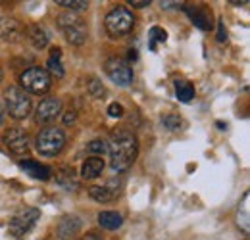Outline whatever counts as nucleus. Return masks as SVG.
<instances>
[{"mask_svg":"<svg viewBox=\"0 0 250 240\" xmlns=\"http://www.w3.org/2000/svg\"><path fill=\"white\" fill-rule=\"evenodd\" d=\"M108 154H110V165L114 171H127L135 163L137 154H139L137 137L125 129L116 131L110 139Z\"/></svg>","mask_w":250,"mask_h":240,"instance_id":"f257e3e1","label":"nucleus"},{"mask_svg":"<svg viewBox=\"0 0 250 240\" xmlns=\"http://www.w3.org/2000/svg\"><path fill=\"white\" fill-rule=\"evenodd\" d=\"M104 25H106V31H108V35L112 39H120V37H125V35H129L133 31V27H135V18H133V14L127 8L118 6V8H114L106 16Z\"/></svg>","mask_w":250,"mask_h":240,"instance_id":"f03ea898","label":"nucleus"},{"mask_svg":"<svg viewBox=\"0 0 250 240\" xmlns=\"http://www.w3.org/2000/svg\"><path fill=\"white\" fill-rule=\"evenodd\" d=\"M4 104L14 120H25L31 112V98L20 87H10L4 90Z\"/></svg>","mask_w":250,"mask_h":240,"instance_id":"7ed1b4c3","label":"nucleus"},{"mask_svg":"<svg viewBox=\"0 0 250 240\" xmlns=\"http://www.w3.org/2000/svg\"><path fill=\"white\" fill-rule=\"evenodd\" d=\"M35 144H37V150L42 156H56L62 152L63 144H65V135L58 127H46L37 135Z\"/></svg>","mask_w":250,"mask_h":240,"instance_id":"20e7f679","label":"nucleus"},{"mask_svg":"<svg viewBox=\"0 0 250 240\" xmlns=\"http://www.w3.org/2000/svg\"><path fill=\"white\" fill-rule=\"evenodd\" d=\"M20 83L21 87L27 90V92H33V94H44L48 92L50 85H52V79L48 75V71L44 67H37L33 65L29 69H25L20 77Z\"/></svg>","mask_w":250,"mask_h":240,"instance_id":"39448f33","label":"nucleus"},{"mask_svg":"<svg viewBox=\"0 0 250 240\" xmlns=\"http://www.w3.org/2000/svg\"><path fill=\"white\" fill-rule=\"evenodd\" d=\"M58 25L63 31L65 39L75 44V46H81L85 40H87V25L81 18L73 16V14H62L58 18Z\"/></svg>","mask_w":250,"mask_h":240,"instance_id":"423d86ee","label":"nucleus"},{"mask_svg":"<svg viewBox=\"0 0 250 240\" xmlns=\"http://www.w3.org/2000/svg\"><path fill=\"white\" fill-rule=\"evenodd\" d=\"M39 217H41V211L37 210V208H27V210L16 213L12 217V221H10V225H8L10 235L16 237V239H23L33 227H35V223L39 221Z\"/></svg>","mask_w":250,"mask_h":240,"instance_id":"0eeeda50","label":"nucleus"},{"mask_svg":"<svg viewBox=\"0 0 250 240\" xmlns=\"http://www.w3.org/2000/svg\"><path fill=\"white\" fill-rule=\"evenodd\" d=\"M104 69H106L108 77H110L116 85H120V87H127L129 83H133V69H131V65L125 60H122V58H110V60H106Z\"/></svg>","mask_w":250,"mask_h":240,"instance_id":"6e6552de","label":"nucleus"},{"mask_svg":"<svg viewBox=\"0 0 250 240\" xmlns=\"http://www.w3.org/2000/svg\"><path fill=\"white\" fill-rule=\"evenodd\" d=\"M4 144L10 148V152H14L16 156H23L29 152V140L27 135L21 129H10L4 135Z\"/></svg>","mask_w":250,"mask_h":240,"instance_id":"1a4fd4ad","label":"nucleus"},{"mask_svg":"<svg viewBox=\"0 0 250 240\" xmlns=\"http://www.w3.org/2000/svg\"><path fill=\"white\" fill-rule=\"evenodd\" d=\"M62 112V102L58 98H44L37 106V121L39 123H52Z\"/></svg>","mask_w":250,"mask_h":240,"instance_id":"9d476101","label":"nucleus"},{"mask_svg":"<svg viewBox=\"0 0 250 240\" xmlns=\"http://www.w3.org/2000/svg\"><path fill=\"white\" fill-rule=\"evenodd\" d=\"M79 229H81L79 217H75V215H65L62 221L58 223V227H56V237H58V240H69L79 233Z\"/></svg>","mask_w":250,"mask_h":240,"instance_id":"9b49d317","label":"nucleus"},{"mask_svg":"<svg viewBox=\"0 0 250 240\" xmlns=\"http://www.w3.org/2000/svg\"><path fill=\"white\" fill-rule=\"evenodd\" d=\"M185 12L188 14V18L192 20V23L202 31L212 29V14H208L206 8L200 6H185Z\"/></svg>","mask_w":250,"mask_h":240,"instance_id":"f8f14e48","label":"nucleus"},{"mask_svg":"<svg viewBox=\"0 0 250 240\" xmlns=\"http://www.w3.org/2000/svg\"><path fill=\"white\" fill-rule=\"evenodd\" d=\"M20 167L25 169L27 175H31L33 179H39V180H48L50 179V173H52L50 167H46V165H42V163H39L35 160H23V161H20Z\"/></svg>","mask_w":250,"mask_h":240,"instance_id":"ddd939ff","label":"nucleus"},{"mask_svg":"<svg viewBox=\"0 0 250 240\" xmlns=\"http://www.w3.org/2000/svg\"><path fill=\"white\" fill-rule=\"evenodd\" d=\"M0 37L8 42H16L20 40L21 37V25L16 21V20H10V18H4L0 21Z\"/></svg>","mask_w":250,"mask_h":240,"instance_id":"4468645a","label":"nucleus"},{"mask_svg":"<svg viewBox=\"0 0 250 240\" xmlns=\"http://www.w3.org/2000/svg\"><path fill=\"white\" fill-rule=\"evenodd\" d=\"M102 169H104V160L98 158V156H93V158H89V160L83 163V167H81V177H83V179H96V177L102 173Z\"/></svg>","mask_w":250,"mask_h":240,"instance_id":"2eb2a0df","label":"nucleus"},{"mask_svg":"<svg viewBox=\"0 0 250 240\" xmlns=\"http://www.w3.org/2000/svg\"><path fill=\"white\" fill-rule=\"evenodd\" d=\"M98 223H100V227H104L108 231H116V229L122 227L124 217L118 211H100L98 213Z\"/></svg>","mask_w":250,"mask_h":240,"instance_id":"dca6fc26","label":"nucleus"},{"mask_svg":"<svg viewBox=\"0 0 250 240\" xmlns=\"http://www.w3.org/2000/svg\"><path fill=\"white\" fill-rule=\"evenodd\" d=\"M52 54H50V58H48V61H46V67H48V75L52 73L54 77H63V67H62V61H60V58H62V50L60 48H52L50 50Z\"/></svg>","mask_w":250,"mask_h":240,"instance_id":"f3484780","label":"nucleus"},{"mask_svg":"<svg viewBox=\"0 0 250 240\" xmlns=\"http://www.w3.org/2000/svg\"><path fill=\"white\" fill-rule=\"evenodd\" d=\"M89 194H91V198L96 200V202H112L118 194L112 190V186L110 184H106V186H93L91 190H89Z\"/></svg>","mask_w":250,"mask_h":240,"instance_id":"a211bd4d","label":"nucleus"},{"mask_svg":"<svg viewBox=\"0 0 250 240\" xmlns=\"http://www.w3.org/2000/svg\"><path fill=\"white\" fill-rule=\"evenodd\" d=\"M175 94H177V100L181 102H190L194 98V87L188 83V81H183V79H177L175 81Z\"/></svg>","mask_w":250,"mask_h":240,"instance_id":"6ab92c4d","label":"nucleus"},{"mask_svg":"<svg viewBox=\"0 0 250 240\" xmlns=\"http://www.w3.org/2000/svg\"><path fill=\"white\" fill-rule=\"evenodd\" d=\"M29 39H31L35 48H44L48 44V33L41 25H33L31 29H29Z\"/></svg>","mask_w":250,"mask_h":240,"instance_id":"aec40b11","label":"nucleus"},{"mask_svg":"<svg viewBox=\"0 0 250 240\" xmlns=\"http://www.w3.org/2000/svg\"><path fill=\"white\" fill-rule=\"evenodd\" d=\"M58 184L63 186V188H67V190H71V188H77V179H75V173H73V169L71 167H62V169H58Z\"/></svg>","mask_w":250,"mask_h":240,"instance_id":"412c9836","label":"nucleus"},{"mask_svg":"<svg viewBox=\"0 0 250 240\" xmlns=\"http://www.w3.org/2000/svg\"><path fill=\"white\" fill-rule=\"evenodd\" d=\"M249 200H250V194L247 192V194H245V198H243V204H239V213H237L239 227H243V231H245L247 235H249V221H250Z\"/></svg>","mask_w":250,"mask_h":240,"instance_id":"4be33fe9","label":"nucleus"},{"mask_svg":"<svg viewBox=\"0 0 250 240\" xmlns=\"http://www.w3.org/2000/svg\"><path fill=\"white\" fill-rule=\"evenodd\" d=\"M166 39H167V33L162 27H152L150 35H148V44L152 50H156V42H166Z\"/></svg>","mask_w":250,"mask_h":240,"instance_id":"5701e85b","label":"nucleus"},{"mask_svg":"<svg viewBox=\"0 0 250 240\" xmlns=\"http://www.w3.org/2000/svg\"><path fill=\"white\" fill-rule=\"evenodd\" d=\"M56 4H58V6H63V8H67V10H85V8L89 6L87 0H58Z\"/></svg>","mask_w":250,"mask_h":240,"instance_id":"b1692460","label":"nucleus"},{"mask_svg":"<svg viewBox=\"0 0 250 240\" xmlns=\"http://www.w3.org/2000/svg\"><path fill=\"white\" fill-rule=\"evenodd\" d=\"M87 150L91 152V154H104V152H108V142L96 139V140H93V142H89Z\"/></svg>","mask_w":250,"mask_h":240,"instance_id":"393cba45","label":"nucleus"},{"mask_svg":"<svg viewBox=\"0 0 250 240\" xmlns=\"http://www.w3.org/2000/svg\"><path fill=\"white\" fill-rule=\"evenodd\" d=\"M164 125L169 129V131H177L179 127H181V118L179 116H175V114H169V116H166L164 118Z\"/></svg>","mask_w":250,"mask_h":240,"instance_id":"a878e982","label":"nucleus"},{"mask_svg":"<svg viewBox=\"0 0 250 240\" xmlns=\"http://www.w3.org/2000/svg\"><path fill=\"white\" fill-rule=\"evenodd\" d=\"M89 92H91V96H94V98L102 96V94H104V87H102V83H100L98 79H91V83H89Z\"/></svg>","mask_w":250,"mask_h":240,"instance_id":"bb28decb","label":"nucleus"},{"mask_svg":"<svg viewBox=\"0 0 250 240\" xmlns=\"http://www.w3.org/2000/svg\"><path fill=\"white\" fill-rule=\"evenodd\" d=\"M108 114H110V118H124V106L114 102L108 106Z\"/></svg>","mask_w":250,"mask_h":240,"instance_id":"cd10ccee","label":"nucleus"},{"mask_svg":"<svg viewBox=\"0 0 250 240\" xmlns=\"http://www.w3.org/2000/svg\"><path fill=\"white\" fill-rule=\"evenodd\" d=\"M225 39H227V33H225V27H223V23L219 21V23H218V40H219V42H223Z\"/></svg>","mask_w":250,"mask_h":240,"instance_id":"c85d7f7f","label":"nucleus"},{"mask_svg":"<svg viewBox=\"0 0 250 240\" xmlns=\"http://www.w3.org/2000/svg\"><path fill=\"white\" fill-rule=\"evenodd\" d=\"M129 4L135 6V8H145V6H148L150 2H148V0H129Z\"/></svg>","mask_w":250,"mask_h":240,"instance_id":"c756f323","label":"nucleus"},{"mask_svg":"<svg viewBox=\"0 0 250 240\" xmlns=\"http://www.w3.org/2000/svg\"><path fill=\"white\" fill-rule=\"evenodd\" d=\"M73 121H75V112H67L65 118H63V123L69 125V123H73Z\"/></svg>","mask_w":250,"mask_h":240,"instance_id":"7c9ffc66","label":"nucleus"},{"mask_svg":"<svg viewBox=\"0 0 250 240\" xmlns=\"http://www.w3.org/2000/svg\"><path fill=\"white\" fill-rule=\"evenodd\" d=\"M79 240H102V237H100V235H96V233H89V235L81 237Z\"/></svg>","mask_w":250,"mask_h":240,"instance_id":"2f4dec72","label":"nucleus"},{"mask_svg":"<svg viewBox=\"0 0 250 240\" xmlns=\"http://www.w3.org/2000/svg\"><path fill=\"white\" fill-rule=\"evenodd\" d=\"M129 58L131 60H137V50H129Z\"/></svg>","mask_w":250,"mask_h":240,"instance_id":"473e14b6","label":"nucleus"},{"mask_svg":"<svg viewBox=\"0 0 250 240\" xmlns=\"http://www.w3.org/2000/svg\"><path fill=\"white\" fill-rule=\"evenodd\" d=\"M2 118H4V110H2V106H0V123H2Z\"/></svg>","mask_w":250,"mask_h":240,"instance_id":"72a5a7b5","label":"nucleus"},{"mask_svg":"<svg viewBox=\"0 0 250 240\" xmlns=\"http://www.w3.org/2000/svg\"><path fill=\"white\" fill-rule=\"evenodd\" d=\"M0 81H2V71H0Z\"/></svg>","mask_w":250,"mask_h":240,"instance_id":"f704fd0d","label":"nucleus"}]
</instances>
